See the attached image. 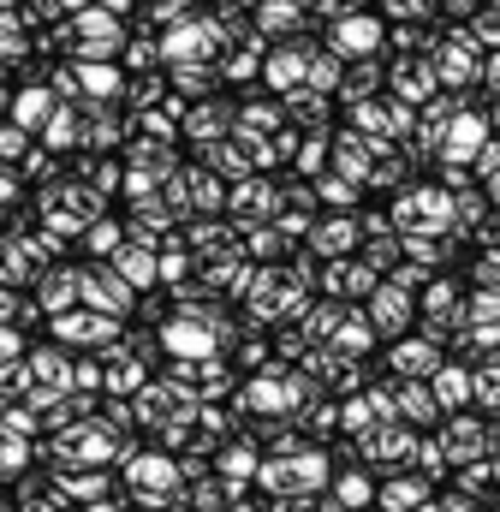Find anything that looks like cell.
<instances>
[{"mask_svg": "<svg viewBox=\"0 0 500 512\" xmlns=\"http://www.w3.org/2000/svg\"><path fill=\"white\" fill-rule=\"evenodd\" d=\"M60 42H72L84 60L96 54V60H108L114 48H120V18H114V6H84V12H72V24L60 30Z\"/></svg>", "mask_w": 500, "mask_h": 512, "instance_id": "6da1fadb", "label": "cell"}, {"mask_svg": "<svg viewBox=\"0 0 500 512\" xmlns=\"http://www.w3.org/2000/svg\"><path fill=\"white\" fill-rule=\"evenodd\" d=\"M125 298H131V280H125L120 268H90L84 274V304L90 310L114 316V310H125Z\"/></svg>", "mask_w": 500, "mask_h": 512, "instance_id": "7a4b0ae2", "label": "cell"}, {"mask_svg": "<svg viewBox=\"0 0 500 512\" xmlns=\"http://www.w3.org/2000/svg\"><path fill=\"white\" fill-rule=\"evenodd\" d=\"M36 298H42V310H54V316H66L78 298H84V274H72V268H54V274H42V286H36Z\"/></svg>", "mask_w": 500, "mask_h": 512, "instance_id": "3957f363", "label": "cell"}, {"mask_svg": "<svg viewBox=\"0 0 500 512\" xmlns=\"http://www.w3.org/2000/svg\"><path fill=\"white\" fill-rule=\"evenodd\" d=\"M54 334L60 340H114V316H90V310H66L60 322H54Z\"/></svg>", "mask_w": 500, "mask_h": 512, "instance_id": "277c9868", "label": "cell"}, {"mask_svg": "<svg viewBox=\"0 0 500 512\" xmlns=\"http://www.w3.org/2000/svg\"><path fill=\"white\" fill-rule=\"evenodd\" d=\"M167 346H173L179 358H209V346H215V340H209V328H203V322L173 316V322H167Z\"/></svg>", "mask_w": 500, "mask_h": 512, "instance_id": "5b68a950", "label": "cell"}, {"mask_svg": "<svg viewBox=\"0 0 500 512\" xmlns=\"http://www.w3.org/2000/svg\"><path fill=\"white\" fill-rule=\"evenodd\" d=\"M54 114H60V108H54V96L30 84V90H18V120H12V126H24V131L42 126V131H48V120H54Z\"/></svg>", "mask_w": 500, "mask_h": 512, "instance_id": "8992f818", "label": "cell"}, {"mask_svg": "<svg viewBox=\"0 0 500 512\" xmlns=\"http://www.w3.org/2000/svg\"><path fill=\"white\" fill-rule=\"evenodd\" d=\"M399 227H417V221H447V203L435 197V191H411L405 203H399V215H393Z\"/></svg>", "mask_w": 500, "mask_h": 512, "instance_id": "52a82bcc", "label": "cell"}, {"mask_svg": "<svg viewBox=\"0 0 500 512\" xmlns=\"http://www.w3.org/2000/svg\"><path fill=\"white\" fill-rule=\"evenodd\" d=\"M334 42H340V54H375V42H381V24H375V18H346Z\"/></svg>", "mask_w": 500, "mask_h": 512, "instance_id": "ba28073f", "label": "cell"}, {"mask_svg": "<svg viewBox=\"0 0 500 512\" xmlns=\"http://www.w3.org/2000/svg\"><path fill=\"white\" fill-rule=\"evenodd\" d=\"M370 316H375V328L387 322V334H393V328L411 316V304H405V286H381V292L370 298Z\"/></svg>", "mask_w": 500, "mask_h": 512, "instance_id": "9c48e42d", "label": "cell"}, {"mask_svg": "<svg viewBox=\"0 0 500 512\" xmlns=\"http://www.w3.org/2000/svg\"><path fill=\"white\" fill-rule=\"evenodd\" d=\"M120 274L131 280V286H155V274H161V268H155V251L137 239L131 251H120Z\"/></svg>", "mask_w": 500, "mask_h": 512, "instance_id": "30bf717a", "label": "cell"}, {"mask_svg": "<svg viewBox=\"0 0 500 512\" xmlns=\"http://www.w3.org/2000/svg\"><path fill=\"white\" fill-rule=\"evenodd\" d=\"M352 233H358L352 221H322V227H316V251L322 256H346L352 251Z\"/></svg>", "mask_w": 500, "mask_h": 512, "instance_id": "8fae6325", "label": "cell"}, {"mask_svg": "<svg viewBox=\"0 0 500 512\" xmlns=\"http://www.w3.org/2000/svg\"><path fill=\"white\" fill-rule=\"evenodd\" d=\"M483 143H489V131L477 126V120H459V126H453V143H447V155L465 161V155H483Z\"/></svg>", "mask_w": 500, "mask_h": 512, "instance_id": "7c38bea8", "label": "cell"}, {"mask_svg": "<svg viewBox=\"0 0 500 512\" xmlns=\"http://www.w3.org/2000/svg\"><path fill=\"white\" fill-rule=\"evenodd\" d=\"M328 292H370V268H358V262H328Z\"/></svg>", "mask_w": 500, "mask_h": 512, "instance_id": "4fadbf2b", "label": "cell"}, {"mask_svg": "<svg viewBox=\"0 0 500 512\" xmlns=\"http://www.w3.org/2000/svg\"><path fill=\"white\" fill-rule=\"evenodd\" d=\"M435 90V72H423V66H399V96H411V102H423Z\"/></svg>", "mask_w": 500, "mask_h": 512, "instance_id": "5bb4252c", "label": "cell"}, {"mask_svg": "<svg viewBox=\"0 0 500 512\" xmlns=\"http://www.w3.org/2000/svg\"><path fill=\"white\" fill-rule=\"evenodd\" d=\"M280 24H286V30L298 24V0H268V6H262V30H280Z\"/></svg>", "mask_w": 500, "mask_h": 512, "instance_id": "9a60e30c", "label": "cell"}, {"mask_svg": "<svg viewBox=\"0 0 500 512\" xmlns=\"http://www.w3.org/2000/svg\"><path fill=\"white\" fill-rule=\"evenodd\" d=\"M298 72H304V48H292V54H274V60H268V78H274V84H292Z\"/></svg>", "mask_w": 500, "mask_h": 512, "instance_id": "2e32d148", "label": "cell"}, {"mask_svg": "<svg viewBox=\"0 0 500 512\" xmlns=\"http://www.w3.org/2000/svg\"><path fill=\"white\" fill-rule=\"evenodd\" d=\"M84 245H90V251H120V227H114V221H96V227H90V233H84Z\"/></svg>", "mask_w": 500, "mask_h": 512, "instance_id": "e0dca14e", "label": "cell"}, {"mask_svg": "<svg viewBox=\"0 0 500 512\" xmlns=\"http://www.w3.org/2000/svg\"><path fill=\"white\" fill-rule=\"evenodd\" d=\"M393 364H399V370H435V352H429V346H405Z\"/></svg>", "mask_w": 500, "mask_h": 512, "instance_id": "ac0fdd59", "label": "cell"}, {"mask_svg": "<svg viewBox=\"0 0 500 512\" xmlns=\"http://www.w3.org/2000/svg\"><path fill=\"white\" fill-rule=\"evenodd\" d=\"M322 197H328V203H346V197H352V185H346V179H334V173H328V179H322Z\"/></svg>", "mask_w": 500, "mask_h": 512, "instance_id": "d6986e66", "label": "cell"}, {"mask_svg": "<svg viewBox=\"0 0 500 512\" xmlns=\"http://www.w3.org/2000/svg\"><path fill=\"white\" fill-rule=\"evenodd\" d=\"M131 96H137V102H155V96H161V78H143V84H137Z\"/></svg>", "mask_w": 500, "mask_h": 512, "instance_id": "ffe728a7", "label": "cell"}, {"mask_svg": "<svg viewBox=\"0 0 500 512\" xmlns=\"http://www.w3.org/2000/svg\"><path fill=\"white\" fill-rule=\"evenodd\" d=\"M387 6H393V12H399V18H417V12H423V6H429V0H387Z\"/></svg>", "mask_w": 500, "mask_h": 512, "instance_id": "44dd1931", "label": "cell"}, {"mask_svg": "<svg viewBox=\"0 0 500 512\" xmlns=\"http://www.w3.org/2000/svg\"><path fill=\"white\" fill-rule=\"evenodd\" d=\"M60 6H66V12H84V6H90V0H60Z\"/></svg>", "mask_w": 500, "mask_h": 512, "instance_id": "7402d4cb", "label": "cell"}, {"mask_svg": "<svg viewBox=\"0 0 500 512\" xmlns=\"http://www.w3.org/2000/svg\"><path fill=\"white\" fill-rule=\"evenodd\" d=\"M495 203H500V179H495Z\"/></svg>", "mask_w": 500, "mask_h": 512, "instance_id": "603a6c76", "label": "cell"}, {"mask_svg": "<svg viewBox=\"0 0 500 512\" xmlns=\"http://www.w3.org/2000/svg\"><path fill=\"white\" fill-rule=\"evenodd\" d=\"M245 6H250V0H245Z\"/></svg>", "mask_w": 500, "mask_h": 512, "instance_id": "cb8c5ba5", "label": "cell"}]
</instances>
